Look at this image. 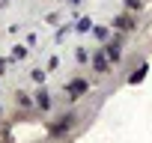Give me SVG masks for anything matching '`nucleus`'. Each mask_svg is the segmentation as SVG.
<instances>
[{
    "label": "nucleus",
    "mask_w": 152,
    "mask_h": 143,
    "mask_svg": "<svg viewBox=\"0 0 152 143\" xmlns=\"http://www.w3.org/2000/svg\"><path fill=\"white\" fill-rule=\"evenodd\" d=\"M84 90H87V84H84V81H75V84L69 87V93H72V98H78V96H81Z\"/></svg>",
    "instance_id": "nucleus-1"
},
{
    "label": "nucleus",
    "mask_w": 152,
    "mask_h": 143,
    "mask_svg": "<svg viewBox=\"0 0 152 143\" xmlns=\"http://www.w3.org/2000/svg\"><path fill=\"white\" fill-rule=\"evenodd\" d=\"M107 57H110V60H119V48L110 45V48H107Z\"/></svg>",
    "instance_id": "nucleus-2"
},
{
    "label": "nucleus",
    "mask_w": 152,
    "mask_h": 143,
    "mask_svg": "<svg viewBox=\"0 0 152 143\" xmlns=\"http://www.w3.org/2000/svg\"><path fill=\"white\" fill-rule=\"evenodd\" d=\"M69 3H78V0H69Z\"/></svg>",
    "instance_id": "nucleus-3"
}]
</instances>
